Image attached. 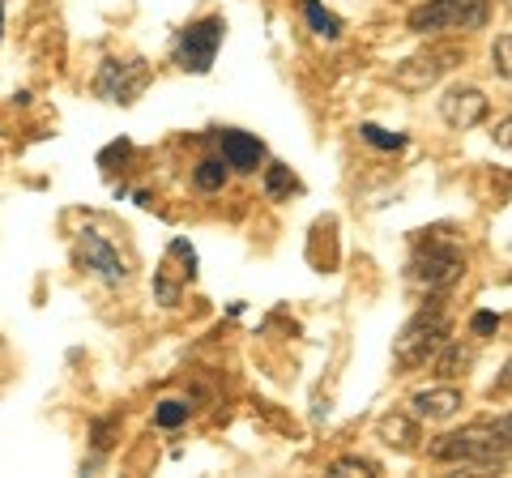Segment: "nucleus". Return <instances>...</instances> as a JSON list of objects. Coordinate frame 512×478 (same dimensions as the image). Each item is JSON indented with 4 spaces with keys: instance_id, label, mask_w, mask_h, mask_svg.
Listing matches in <instances>:
<instances>
[{
    "instance_id": "f257e3e1",
    "label": "nucleus",
    "mask_w": 512,
    "mask_h": 478,
    "mask_svg": "<svg viewBox=\"0 0 512 478\" xmlns=\"http://www.w3.org/2000/svg\"><path fill=\"white\" fill-rule=\"evenodd\" d=\"M436 461H470V466H491L512 453V410L500 419H478L461 432H448L440 440H431L427 449Z\"/></svg>"
},
{
    "instance_id": "f03ea898",
    "label": "nucleus",
    "mask_w": 512,
    "mask_h": 478,
    "mask_svg": "<svg viewBox=\"0 0 512 478\" xmlns=\"http://www.w3.org/2000/svg\"><path fill=\"white\" fill-rule=\"evenodd\" d=\"M448 333H453V325H448L444 304H427L423 312H414L406 329L393 338V363L402 372H414V368H423V363L440 359V350L448 346Z\"/></svg>"
},
{
    "instance_id": "7ed1b4c3",
    "label": "nucleus",
    "mask_w": 512,
    "mask_h": 478,
    "mask_svg": "<svg viewBox=\"0 0 512 478\" xmlns=\"http://www.w3.org/2000/svg\"><path fill=\"white\" fill-rule=\"evenodd\" d=\"M461 274H466V257L453 239L444 235H419L414 239V252H410V282L427 286V291H448Z\"/></svg>"
},
{
    "instance_id": "20e7f679",
    "label": "nucleus",
    "mask_w": 512,
    "mask_h": 478,
    "mask_svg": "<svg viewBox=\"0 0 512 478\" xmlns=\"http://www.w3.org/2000/svg\"><path fill=\"white\" fill-rule=\"evenodd\" d=\"M487 0H427L410 13L414 35H448V30H483L487 26Z\"/></svg>"
},
{
    "instance_id": "39448f33",
    "label": "nucleus",
    "mask_w": 512,
    "mask_h": 478,
    "mask_svg": "<svg viewBox=\"0 0 512 478\" xmlns=\"http://www.w3.org/2000/svg\"><path fill=\"white\" fill-rule=\"evenodd\" d=\"M222 18H201L180 30V39H175V65L184 73H210L218 47H222Z\"/></svg>"
},
{
    "instance_id": "423d86ee",
    "label": "nucleus",
    "mask_w": 512,
    "mask_h": 478,
    "mask_svg": "<svg viewBox=\"0 0 512 478\" xmlns=\"http://www.w3.org/2000/svg\"><path fill=\"white\" fill-rule=\"evenodd\" d=\"M457 65H461V47H427V52L410 56L406 65H397L393 86L406 90V94H423V90H431L448 69H457Z\"/></svg>"
},
{
    "instance_id": "0eeeda50",
    "label": "nucleus",
    "mask_w": 512,
    "mask_h": 478,
    "mask_svg": "<svg viewBox=\"0 0 512 478\" xmlns=\"http://www.w3.org/2000/svg\"><path fill=\"white\" fill-rule=\"evenodd\" d=\"M150 86V69L141 60H107L94 77V94L107 103H133Z\"/></svg>"
},
{
    "instance_id": "6e6552de",
    "label": "nucleus",
    "mask_w": 512,
    "mask_h": 478,
    "mask_svg": "<svg viewBox=\"0 0 512 478\" xmlns=\"http://www.w3.org/2000/svg\"><path fill=\"white\" fill-rule=\"evenodd\" d=\"M77 257H82V265L90 269V274H99L111 286L128 282V261L120 257V248L107 244L99 231H82V239H77Z\"/></svg>"
},
{
    "instance_id": "1a4fd4ad",
    "label": "nucleus",
    "mask_w": 512,
    "mask_h": 478,
    "mask_svg": "<svg viewBox=\"0 0 512 478\" xmlns=\"http://www.w3.org/2000/svg\"><path fill=\"white\" fill-rule=\"evenodd\" d=\"M487 94L478 90V86H453V90H444V99H440V116L448 129H474V124H483L487 120Z\"/></svg>"
},
{
    "instance_id": "9d476101",
    "label": "nucleus",
    "mask_w": 512,
    "mask_h": 478,
    "mask_svg": "<svg viewBox=\"0 0 512 478\" xmlns=\"http://www.w3.org/2000/svg\"><path fill=\"white\" fill-rule=\"evenodd\" d=\"M410 406H414V419L444 423V419H453V414L461 410V389H453V385L423 389V393H414V397H410Z\"/></svg>"
},
{
    "instance_id": "9b49d317",
    "label": "nucleus",
    "mask_w": 512,
    "mask_h": 478,
    "mask_svg": "<svg viewBox=\"0 0 512 478\" xmlns=\"http://www.w3.org/2000/svg\"><path fill=\"white\" fill-rule=\"evenodd\" d=\"M218 146H222V158H227V167H235V171H256L265 163V146L256 141L252 133H235V129H227V133H218Z\"/></svg>"
},
{
    "instance_id": "f8f14e48",
    "label": "nucleus",
    "mask_w": 512,
    "mask_h": 478,
    "mask_svg": "<svg viewBox=\"0 0 512 478\" xmlns=\"http://www.w3.org/2000/svg\"><path fill=\"white\" fill-rule=\"evenodd\" d=\"M376 436H380L384 444H393V449L410 453L414 444H419V423L406 419V414H384V419L376 423Z\"/></svg>"
},
{
    "instance_id": "ddd939ff",
    "label": "nucleus",
    "mask_w": 512,
    "mask_h": 478,
    "mask_svg": "<svg viewBox=\"0 0 512 478\" xmlns=\"http://www.w3.org/2000/svg\"><path fill=\"white\" fill-rule=\"evenodd\" d=\"M303 18H308L312 35H320V39H338L342 35V18L338 13H329L320 0H303Z\"/></svg>"
},
{
    "instance_id": "4468645a",
    "label": "nucleus",
    "mask_w": 512,
    "mask_h": 478,
    "mask_svg": "<svg viewBox=\"0 0 512 478\" xmlns=\"http://www.w3.org/2000/svg\"><path fill=\"white\" fill-rule=\"evenodd\" d=\"M265 193L274 197V201H282V197H291V193H299V180L291 175V167H282V163H274V167H265Z\"/></svg>"
},
{
    "instance_id": "2eb2a0df",
    "label": "nucleus",
    "mask_w": 512,
    "mask_h": 478,
    "mask_svg": "<svg viewBox=\"0 0 512 478\" xmlns=\"http://www.w3.org/2000/svg\"><path fill=\"white\" fill-rule=\"evenodd\" d=\"M329 474H333V478H350V474L376 478L380 466H376V461H363V457H342V461H333V466H329Z\"/></svg>"
},
{
    "instance_id": "dca6fc26",
    "label": "nucleus",
    "mask_w": 512,
    "mask_h": 478,
    "mask_svg": "<svg viewBox=\"0 0 512 478\" xmlns=\"http://www.w3.org/2000/svg\"><path fill=\"white\" fill-rule=\"evenodd\" d=\"M491 60H495V73L508 77V82H512V35H500V39H495Z\"/></svg>"
},
{
    "instance_id": "f3484780",
    "label": "nucleus",
    "mask_w": 512,
    "mask_h": 478,
    "mask_svg": "<svg viewBox=\"0 0 512 478\" xmlns=\"http://www.w3.org/2000/svg\"><path fill=\"white\" fill-rule=\"evenodd\" d=\"M222 180H227V167H222L218 158H205L197 167V188H222Z\"/></svg>"
},
{
    "instance_id": "a211bd4d",
    "label": "nucleus",
    "mask_w": 512,
    "mask_h": 478,
    "mask_svg": "<svg viewBox=\"0 0 512 478\" xmlns=\"http://www.w3.org/2000/svg\"><path fill=\"white\" fill-rule=\"evenodd\" d=\"M184 419H188V406L184 402H163V406L154 410V423L158 427H180Z\"/></svg>"
},
{
    "instance_id": "6ab92c4d",
    "label": "nucleus",
    "mask_w": 512,
    "mask_h": 478,
    "mask_svg": "<svg viewBox=\"0 0 512 478\" xmlns=\"http://www.w3.org/2000/svg\"><path fill=\"white\" fill-rule=\"evenodd\" d=\"M470 359H474V350L453 346V350H448V355L440 359V376H457L461 368H470Z\"/></svg>"
},
{
    "instance_id": "aec40b11",
    "label": "nucleus",
    "mask_w": 512,
    "mask_h": 478,
    "mask_svg": "<svg viewBox=\"0 0 512 478\" xmlns=\"http://www.w3.org/2000/svg\"><path fill=\"white\" fill-rule=\"evenodd\" d=\"M363 137L372 141V146H380V150H402V146H406V137L384 133V129H376V124H363Z\"/></svg>"
},
{
    "instance_id": "412c9836",
    "label": "nucleus",
    "mask_w": 512,
    "mask_h": 478,
    "mask_svg": "<svg viewBox=\"0 0 512 478\" xmlns=\"http://www.w3.org/2000/svg\"><path fill=\"white\" fill-rule=\"evenodd\" d=\"M508 393H512V359L504 363V376L491 385V397H508Z\"/></svg>"
},
{
    "instance_id": "4be33fe9",
    "label": "nucleus",
    "mask_w": 512,
    "mask_h": 478,
    "mask_svg": "<svg viewBox=\"0 0 512 478\" xmlns=\"http://www.w3.org/2000/svg\"><path fill=\"white\" fill-rule=\"evenodd\" d=\"M495 146H504V150H512V116L508 120H500V124H495Z\"/></svg>"
},
{
    "instance_id": "5701e85b",
    "label": "nucleus",
    "mask_w": 512,
    "mask_h": 478,
    "mask_svg": "<svg viewBox=\"0 0 512 478\" xmlns=\"http://www.w3.org/2000/svg\"><path fill=\"white\" fill-rule=\"evenodd\" d=\"M491 329H500V316L478 312V316H474V333H491Z\"/></svg>"
},
{
    "instance_id": "b1692460",
    "label": "nucleus",
    "mask_w": 512,
    "mask_h": 478,
    "mask_svg": "<svg viewBox=\"0 0 512 478\" xmlns=\"http://www.w3.org/2000/svg\"><path fill=\"white\" fill-rule=\"evenodd\" d=\"M0 26H5V5H0Z\"/></svg>"
}]
</instances>
